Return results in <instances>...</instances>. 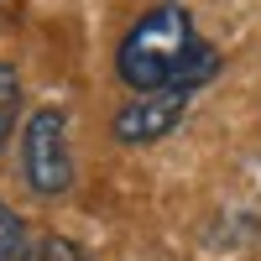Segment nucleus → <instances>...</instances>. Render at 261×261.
<instances>
[{
  "instance_id": "f257e3e1",
  "label": "nucleus",
  "mask_w": 261,
  "mask_h": 261,
  "mask_svg": "<svg viewBox=\"0 0 261 261\" xmlns=\"http://www.w3.org/2000/svg\"><path fill=\"white\" fill-rule=\"evenodd\" d=\"M115 73L130 94H199L220 73V53L193 32L183 6H157L115 47Z\"/></svg>"
},
{
  "instance_id": "f03ea898",
  "label": "nucleus",
  "mask_w": 261,
  "mask_h": 261,
  "mask_svg": "<svg viewBox=\"0 0 261 261\" xmlns=\"http://www.w3.org/2000/svg\"><path fill=\"white\" fill-rule=\"evenodd\" d=\"M21 178L32 193L58 199L73 183V151H68V115L58 105H42L21 125Z\"/></svg>"
},
{
  "instance_id": "7ed1b4c3",
  "label": "nucleus",
  "mask_w": 261,
  "mask_h": 261,
  "mask_svg": "<svg viewBox=\"0 0 261 261\" xmlns=\"http://www.w3.org/2000/svg\"><path fill=\"white\" fill-rule=\"evenodd\" d=\"M183 110H188V94H136L115 115V141H125V146L162 141L167 130L183 120Z\"/></svg>"
},
{
  "instance_id": "20e7f679",
  "label": "nucleus",
  "mask_w": 261,
  "mask_h": 261,
  "mask_svg": "<svg viewBox=\"0 0 261 261\" xmlns=\"http://www.w3.org/2000/svg\"><path fill=\"white\" fill-rule=\"evenodd\" d=\"M27 251H32L27 220H21L11 204H0V261H27Z\"/></svg>"
},
{
  "instance_id": "39448f33",
  "label": "nucleus",
  "mask_w": 261,
  "mask_h": 261,
  "mask_svg": "<svg viewBox=\"0 0 261 261\" xmlns=\"http://www.w3.org/2000/svg\"><path fill=\"white\" fill-rule=\"evenodd\" d=\"M16 115H21V73H16V63H0V146L11 141Z\"/></svg>"
},
{
  "instance_id": "423d86ee",
  "label": "nucleus",
  "mask_w": 261,
  "mask_h": 261,
  "mask_svg": "<svg viewBox=\"0 0 261 261\" xmlns=\"http://www.w3.org/2000/svg\"><path fill=\"white\" fill-rule=\"evenodd\" d=\"M27 261H84V251L73 241H63V235H47V241H32Z\"/></svg>"
}]
</instances>
